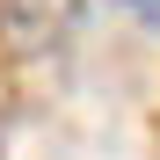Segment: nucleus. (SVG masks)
<instances>
[{"label":"nucleus","instance_id":"nucleus-1","mask_svg":"<svg viewBox=\"0 0 160 160\" xmlns=\"http://www.w3.org/2000/svg\"><path fill=\"white\" fill-rule=\"evenodd\" d=\"M80 22V0H0V44L8 51H51Z\"/></svg>","mask_w":160,"mask_h":160},{"label":"nucleus","instance_id":"nucleus-2","mask_svg":"<svg viewBox=\"0 0 160 160\" xmlns=\"http://www.w3.org/2000/svg\"><path fill=\"white\" fill-rule=\"evenodd\" d=\"M131 8H138V22H146V29H160V0H131Z\"/></svg>","mask_w":160,"mask_h":160}]
</instances>
